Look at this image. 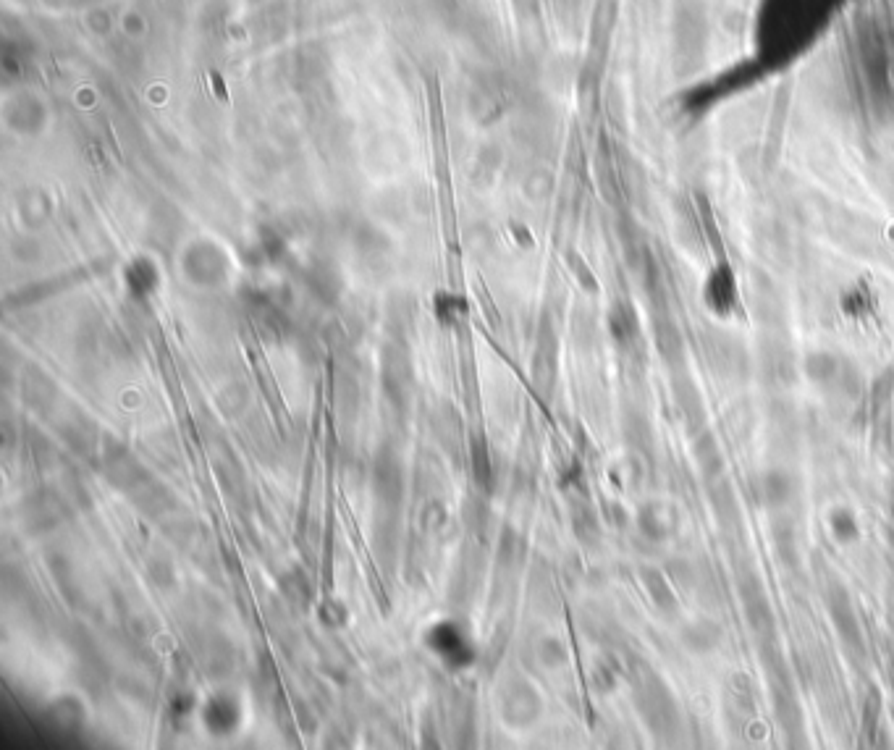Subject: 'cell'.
Listing matches in <instances>:
<instances>
[{
	"label": "cell",
	"mask_w": 894,
	"mask_h": 750,
	"mask_svg": "<svg viewBox=\"0 0 894 750\" xmlns=\"http://www.w3.org/2000/svg\"><path fill=\"white\" fill-rule=\"evenodd\" d=\"M638 709L643 711L645 722L659 737H674L680 730V711L674 703L672 693L666 690L664 682L656 674H648L640 680L638 693Z\"/></svg>",
	"instance_id": "cell-1"
},
{
	"label": "cell",
	"mask_w": 894,
	"mask_h": 750,
	"mask_svg": "<svg viewBox=\"0 0 894 750\" xmlns=\"http://www.w3.org/2000/svg\"><path fill=\"white\" fill-rule=\"evenodd\" d=\"M750 494L758 507L782 509L795 496V478L787 470H763L750 483Z\"/></svg>",
	"instance_id": "cell-2"
},
{
	"label": "cell",
	"mask_w": 894,
	"mask_h": 750,
	"mask_svg": "<svg viewBox=\"0 0 894 750\" xmlns=\"http://www.w3.org/2000/svg\"><path fill=\"white\" fill-rule=\"evenodd\" d=\"M740 598L750 630H756L761 638H771L774 635V612H771L769 598L763 593L758 577L750 575V585H742Z\"/></svg>",
	"instance_id": "cell-3"
},
{
	"label": "cell",
	"mask_w": 894,
	"mask_h": 750,
	"mask_svg": "<svg viewBox=\"0 0 894 750\" xmlns=\"http://www.w3.org/2000/svg\"><path fill=\"white\" fill-rule=\"evenodd\" d=\"M826 604H829V612H832L834 619V627L837 632L842 635L847 646L858 648L863 646V638H860V625H858V617H855V609L850 604V596H847L845 588H832V591L826 593Z\"/></svg>",
	"instance_id": "cell-4"
},
{
	"label": "cell",
	"mask_w": 894,
	"mask_h": 750,
	"mask_svg": "<svg viewBox=\"0 0 894 750\" xmlns=\"http://www.w3.org/2000/svg\"><path fill=\"white\" fill-rule=\"evenodd\" d=\"M805 375L811 378L813 383L818 386H832V389H842V391H850L847 386V370L842 368V362L837 360L834 355L829 352H816L805 360Z\"/></svg>",
	"instance_id": "cell-5"
},
{
	"label": "cell",
	"mask_w": 894,
	"mask_h": 750,
	"mask_svg": "<svg viewBox=\"0 0 894 750\" xmlns=\"http://www.w3.org/2000/svg\"><path fill=\"white\" fill-rule=\"evenodd\" d=\"M638 525L640 533L651 541H666L669 535H674L677 530V514L672 507L666 504H645L638 512Z\"/></svg>",
	"instance_id": "cell-6"
},
{
	"label": "cell",
	"mask_w": 894,
	"mask_h": 750,
	"mask_svg": "<svg viewBox=\"0 0 894 750\" xmlns=\"http://www.w3.org/2000/svg\"><path fill=\"white\" fill-rule=\"evenodd\" d=\"M640 577H643L645 591H648L651 601L656 604V609H661V614H677V609H680V598L674 593L669 577H666L661 570H656V567H643V570H640Z\"/></svg>",
	"instance_id": "cell-7"
},
{
	"label": "cell",
	"mask_w": 894,
	"mask_h": 750,
	"mask_svg": "<svg viewBox=\"0 0 894 750\" xmlns=\"http://www.w3.org/2000/svg\"><path fill=\"white\" fill-rule=\"evenodd\" d=\"M682 646L693 653H711L721 643V627L711 619H695L680 632Z\"/></svg>",
	"instance_id": "cell-8"
},
{
	"label": "cell",
	"mask_w": 894,
	"mask_h": 750,
	"mask_svg": "<svg viewBox=\"0 0 894 750\" xmlns=\"http://www.w3.org/2000/svg\"><path fill=\"white\" fill-rule=\"evenodd\" d=\"M693 454H695V462L698 467L703 470L708 480L719 478L721 470H724V454H721L719 444H716V438L711 433H700L695 438V446H693Z\"/></svg>",
	"instance_id": "cell-9"
},
{
	"label": "cell",
	"mask_w": 894,
	"mask_h": 750,
	"mask_svg": "<svg viewBox=\"0 0 894 750\" xmlns=\"http://www.w3.org/2000/svg\"><path fill=\"white\" fill-rule=\"evenodd\" d=\"M674 402L680 407L687 425H698L703 420V404H700L698 389L690 381H680L674 386Z\"/></svg>",
	"instance_id": "cell-10"
},
{
	"label": "cell",
	"mask_w": 894,
	"mask_h": 750,
	"mask_svg": "<svg viewBox=\"0 0 894 750\" xmlns=\"http://www.w3.org/2000/svg\"><path fill=\"white\" fill-rule=\"evenodd\" d=\"M829 525H832V533L837 535L839 541H845V543L855 541V538H858V535H860V528H858V520H855V514L850 512V509H845V507L834 509V512L829 514Z\"/></svg>",
	"instance_id": "cell-11"
},
{
	"label": "cell",
	"mask_w": 894,
	"mask_h": 750,
	"mask_svg": "<svg viewBox=\"0 0 894 750\" xmlns=\"http://www.w3.org/2000/svg\"><path fill=\"white\" fill-rule=\"evenodd\" d=\"M774 546H777V554L787 562V556H797V538L795 530L790 525H774Z\"/></svg>",
	"instance_id": "cell-12"
},
{
	"label": "cell",
	"mask_w": 894,
	"mask_h": 750,
	"mask_svg": "<svg viewBox=\"0 0 894 750\" xmlns=\"http://www.w3.org/2000/svg\"><path fill=\"white\" fill-rule=\"evenodd\" d=\"M210 79H213V87H215V95H218V100H221V103H226V100H229V95H226V87H223L221 74H218V71H213V74H210Z\"/></svg>",
	"instance_id": "cell-13"
},
{
	"label": "cell",
	"mask_w": 894,
	"mask_h": 750,
	"mask_svg": "<svg viewBox=\"0 0 894 750\" xmlns=\"http://www.w3.org/2000/svg\"><path fill=\"white\" fill-rule=\"evenodd\" d=\"M887 669H889V682H892V690H894V653H892V656H889Z\"/></svg>",
	"instance_id": "cell-14"
}]
</instances>
